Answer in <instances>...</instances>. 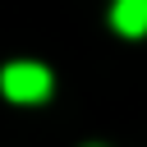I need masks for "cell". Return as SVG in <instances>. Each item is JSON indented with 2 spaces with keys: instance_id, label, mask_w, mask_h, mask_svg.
I'll return each instance as SVG.
<instances>
[{
  "instance_id": "cell-1",
  "label": "cell",
  "mask_w": 147,
  "mask_h": 147,
  "mask_svg": "<svg viewBox=\"0 0 147 147\" xmlns=\"http://www.w3.org/2000/svg\"><path fill=\"white\" fill-rule=\"evenodd\" d=\"M0 92L9 101H46L51 96V69H41L32 60H18L0 74Z\"/></svg>"
},
{
  "instance_id": "cell-2",
  "label": "cell",
  "mask_w": 147,
  "mask_h": 147,
  "mask_svg": "<svg viewBox=\"0 0 147 147\" xmlns=\"http://www.w3.org/2000/svg\"><path fill=\"white\" fill-rule=\"evenodd\" d=\"M110 23H115L124 37H142V32H147V0H115Z\"/></svg>"
}]
</instances>
